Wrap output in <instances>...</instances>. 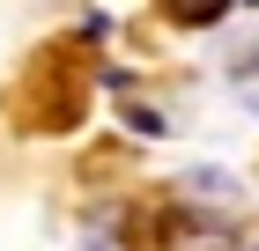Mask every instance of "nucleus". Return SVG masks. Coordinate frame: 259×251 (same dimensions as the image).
<instances>
[{"mask_svg":"<svg viewBox=\"0 0 259 251\" xmlns=\"http://www.w3.org/2000/svg\"><path fill=\"white\" fill-rule=\"evenodd\" d=\"M156 244H163V251H244L237 229H230L222 214L200 222V207H170V214H163V229H156Z\"/></svg>","mask_w":259,"mask_h":251,"instance_id":"nucleus-1","label":"nucleus"},{"mask_svg":"<svg viewBox=\"0 0 259 251\" xmlns=\"http://www.w3.org/2000/svg\"><path fill=\"white\" fill-rule=\"evenodd\" d=\"M178 192H185V207H230V199H237V177H222V170H193Z\"/></svg>","mask_w":259,"mask_h":251,"instance_id":"nucleus-2","label":"nucleus"},{"mask_svg":"<svg viewBox=\"0 0 259 251\" xmlns=\"http://www.w3.org/2000/svg\"><path fill=\"white\" fill-rule=\"evenodd\" d=\"M170 8V22H185V30H207V22L230 15V0H163Z\"/></svg>","mask_w":259,"mask_h":251,"instance_id":"nucleus-3","label":"nucleus"},{"mask_svg":"<svg viewBox=\"0 0 259 251\" xmlns=\"http://www.w3.org/2000/svg\"><path fill=\"white\" fill-rule=\"evenodd\" d=\"M237 96H244V111H259V67L244 74V89H237Z\"/></svg>","mask_w":259,"mask_h":251,"instance_id":"nucleus-4","label":"nucleus"}]
</instances>
